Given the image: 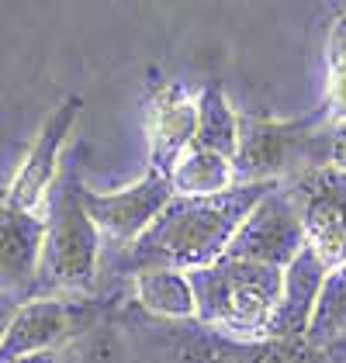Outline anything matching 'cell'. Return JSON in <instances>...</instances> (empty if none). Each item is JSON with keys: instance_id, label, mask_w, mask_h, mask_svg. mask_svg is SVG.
I'll return each mask as SVG.
<instances>
[{"instance_id": "obj_6", "label": "cell", "mask_w": 346, "mask_h": 363, "mask_svg": "<svg viewBox=\"0 0 346 363\" xmlns=\"http://www.w3.org/2000/svg\"><path fill=\"white\" fill-rule=\"evenodd\" d=\"M291 194L308 246L329 263V270L346 267V169L333 167H312L301 177L284 184Z\"/></svg>"}, {"instance_id": "obj_2", "label": "cell", "mask_w": 346, "mask_h": 363, "mask_svg": "<svg viewBox=\"0 0 346 363\" xmlns=\"http://www.w3.org/2000/svg\"><path fill=\"white\" fill-rule=\"evenodd\" d=\"M187 277L194 287V308H198L194 322L208 335H218L225 342L270 339L284 270L222 256L218 263L191 270Z\"/></svg>"}, {"instance_id": "obj_4", "label": "cell", "mask_w": 346, "mask_h": 363, "mask_svg": "<svg viewBox=\"0 0 346 363\" xmlns=\"http://www.w3.org/2000/svg\"><path fill=\"white\" fill-rule=\"evenodd\" d=\"M333 118L322 104L305 118H263L239 114V184H288L305 169L329 163Z\"/></svg>"}, {"instance_id": "obj_5", "label": "cell", "mask_w": 346, "mask_h": 363, "mask_svg": "<svg viewBox=\"0 0 346 363\" xmlns=\"http://www.w3.org/2000/svg\"><path fill=\"white\" fill-rule=\"evenodd\" d=\"M101 318V305L94 298H69V294H38L18 308L11 329L0 342V363H18L56 353L69 339L94 329Z\"/></svg>"}, {"instance_id": "obj_10", "label": "cell", "mask_w": 346, "mask_h": 363, "mask_svg": "<svg viewBox=\"0 0 346 363\" xmlns=\"http://www.w3.org/2000/svg\"><path fill=\"white\" fill-rule=\"evenodd\" d=\"M198 132V90L163 80L149 97V173L170 177L180 156L194 145Z\"/></svg>"}, {"instance_id": "obj_8", "label": "cell", "mask_w": 346, "mask_h": 363, "mask_svg": "<svg viewBox=\"0 0 346 363\" xmlns=\"http://www.w3.org/2000/svg\"><path fill=\"white\" fill-rule=\"evenodd\" d=\"M80 104H84L80 97H66L56 111L45 118V125L38 128V135L31 142L28 156L21 160L14 180L7 184V194L0 197L7 208H18V211H42V204L49 201L52 187H56L59 169L66 163L62 149H66V142H69L73 125H77Z\"/></svg>"}, {"instance_id": "obj_13", "label": "cell", "mask_w": 346, "mask_h": 363, "mask_svg": "<svg viewBox=\"0 0 346 363\" xmlns=\"http://www.w3.org/2000/svg\"><path fill=\"white\" fill-rule=\"evenodd\" d=\"M132 294L139 308L167 322H194V287L180 270H143L132 277Z\"/></svg>"}, {"instance_id": "obj_16", "label": "cell", "mask_w": 346, "mask_h": 363, "mask_svg": "<svg viewBox=\"0 0 346 363\" xmlns=\"http://www.w3.org/2000/svg\"><path fill=\"white\" fill-rule=\"evenodd\" d=\"M343 335H346V267H336V270H329V277L322 284V294H318L316 311H312L305 342L316 346V350H333Z\"/></svg>"}, {"instance_id": "obj_11", "label": "cell", "mask_w": 346, "mask_h": 363, "mask_svg": "<svg viewBox=\"0 0 346 363\" xmlns=\"http://www.w3.org/2000/svg\"><path fill=\"white\" fill-rule=\"evenodd\" d=\"M45 246V215L18 211L0 201V287L28 301L38 284Z\"/></svg>"}, {"instance_id": "obj_3", "label": "cell", "mask_w": 346, "mask_h": 363, "mask_svg": "<svg viewBox=\"0 0 346 363\" xmlns=\"http://www.w3.org/2000/svg\"><path fill=\"white\" fill-rule=\"evenodd\" d=\"M84 180L77 156H66L59 169V180L49 194L45 211V246H42V267L35 294H77L84 298L97 284L101 267V232L90 222L84 208Z\"/></svg>"}, {"instance_id": "obj_9", "label": "cell", "mask_w": 346, "mask_h": 363, "mask_svg": "<svg viewBox=\"0 0 346 363\" xmlns=\"http://www.w3.org/2000/svg\"><path fill=\"white\" fill-rule=\"evenodd\" d=\"M173 201L170 177L145 173L143 180L121 187V191H90L84 187V208L90 222L97 225L101 239H111L118 250L135 242L149 225L160 218V211Z\"/></svg>"}, {"instance_id": "obj_17", "label": "cell", "mask_w": 346, "mask_h": 363, "mask_svg": "<svg viewBox=\"0 0 346 363\" xmlns=\"http://www.w3.org/2000/svg\"><path fill=\"white\" fill-rule=\"evenodd\" d=\"M225 342V339H222ZM235 363H329V350H316L305 339H260V342H225Z\"/></svg>"}, {"instance_id": "obj_14", "label": "cell", "mask_w": 346, "mask_h": 363, "mask_svg": "<svg viewBox=\"0 0 346 363\" xmlns=\"http://www.w3.org/2000/svg\"><path fill=\"white\" fill-rule=\"evenodd\" d=\"M235 184V163L198 145H191L170 169V187L177 197H218Z\"/></svg>"}, {"instance_id": "obj_1", "label": "cell", "mask_w": 346, "mask_h": 363, "mask_svg": "<svg viewBox=\"0 0 346 363\" xmlns=\"http://www.w3.org/2000/svg\"><path fill=\"white\" fill-rule=\"evenodd\" d=\"M277 184H235L218 197H177L160 211V218L128 246H121L115 267L121 274L143 270H201L218 263L232 235L250 218L263 197Z\"/></svg>"}, {"instance_id": "obj_21", "label": "cell", "mask_w": 346, "mask_h": 363, "mask_svg": "<svg viewBox=\"0 0 346 363\" xmlns=\"http://www.w3.org/2000/svg\"><path fill=\"white\" fill-rule=\"evenodd\" d=\"M329 163L346 169V121L333 125V135H329Z\"/></svg>"}, {"instance_id": "obj_12", "label": "cell", "mask_w": 346, "mask_h": 363, "mask_svg": "<svg viewBox=\"0 0 346 363\" xmlns=\"http://www.w3.org/2000/svg\"><path fill=\"white\" fill-rule=\"evenodd\" d=\"M325 277H329V263L312 246H305L298 252V259L284 267V284H281V301H277V315L270 325V339H305Z\"/></svg>"}, {"instance_id": "obj_18", "label": "cell", "mask_w": 346, "mask_h": 363, "mask_svg": "<svg viewBox=\"0 0 346 363\" xmlns=\"http://www.w3.org/2000/svg\"><path fill=\"white\" fill-rule=\"evenodd\" d=\"M325 80H329L325 108L333 125H340L346 121V11L333 21L325 38Z\"/></svg>"}, {"instance_id": "obj_19", "label": "cell", "mask_w": 346, "mask_h": 363, "mask_svg": "<svg viewBox=\"0 0 346 363\" xmlns=\"http://www.w3.org/2000/svg\"><path fill=\"white\" fill-rule=\"evenodd\" d=\"M177 363H235L225 350V342L218 335H198V339H184L177 346Z\"/></svg>"}, {"instance_id": "obj_15", "label": "cell", "mask_w": 346, "mask_h": 363, "mask_svg": "<svg viewBox=\"0 0 346 363\" xmlns=\"http://www.w3.org/2000/svg\"><path fill=\"white\" fill-rule=\"evenodd\" d=\"M194 145L218 152L235 163L239 152V111L229 104V97L218 86H201L198 90V132H194Z\"/></svg>"}, {"instance_id": "obj_20", "label": "cell", "mask_w": 346, "mask_h": 363, "mask_svg": "<svg viewBox=\"0 0 346 363\" xmlns=\"http://www.w3.org/2000/svg\"><path fill=\"white\" fill-rule=\"evenodd\" d=\"M21 305H25V298H18V294L0 287V342H4V335H7V329H11V322H14V315H18Z\"/></svg>"}, {"instance_id": "obj_7", "label": "cell", "mask_w": 346, "mask_h": 363, "mask_svg": "<svg viewBox=\"0 0 346 363\" xmlns=\"http://www.w3.org/2000/svg\"><path fill=\"white\" fill-rule=\"evenodd\" d=\"M305 246H308V239H305L301 215H298L291 194L284 191V184H277L250 211V218L239 225V232L232 235L225 256L284 270V267H291L298 259V252Z\"/></svg>"}]
</instances>
